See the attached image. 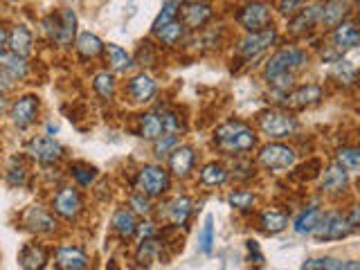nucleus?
<instances>
[{
	"instance_id": "30",
	"label": "nucleus",
	"mask_w": 360,
	"mask_h": 270,
	"mask_svg": "<svg viewBox=\"0 0 360 270\" xmlns=\"http://www.w3.org/2000/svg\"><path fill=\"white\" fill-rule=\"evenodd\" d=\"M140 137L144 140H155L160 133H165V124H162V115L158 113H144L140 115Z\"/></svg>"
},
{
	"instance_id": "25",
	"label": "nucleus",
	"mask_w": 360,
	"mask_h": 270,
	"mask_svg": "<svg viewBox=\"0 0 360 270\" xmlns=\"http://www.w3.org/2000/svg\"><path fill=\"white\" fill-rule=\"evenodd\" d=\"M75 48H77V54L81 59H95L104 52V43L99 36L90 34V32H81V34L77 36Z\"/></svg>"
},
{
	"instance_id": "4",
	"label": "nucleus",
	"mask_w": 360,
	"mask_h": 270,
	"mask_svg": "<svg viewBox=\"0 0 360 270\" xmlns=\"http://www.w3.org/2000/svg\"><path fill=\"white\" fill-rule=\"evenodd\" d=\"M259 128L268 137H286L298 128V120L291 113L270 108V111H263L259 115Z\"/></svg>"
},
{
	"instance_id": "53",
	"label": "nucleus",
	"mask_w": 360,
	"mask_h": 270,
	"mask_svg": "<svg viewBox=\"0 0 360 270\" xmlns=\"http://www.w3.org/2000/svg\"><path fill=\"white\" fill-rule=\"evenodd\" d=\"M356 5H358V9H360V0H356Z\"/></svg>"
},
{
	"instance_id": "27",
	"label": "nucleus",
	"mask_w": 360,
	"mask_h": 270,
	"mask_svg": "<svg viewBox=\"0 0 360 270\" xmlns=\"http://www.w3.org/2000/svg\"><path fill=\"white\" fill-rule=\"evenodd\" d=\"M302 268L309 270H360V262H340L333 257H322V259H309L304 262Z\"/></svg>"
},
{
	"instance_id": "14",
	"label": "nucleus",
	"mask_w": 360,
	"mask_h": 270,
	"mask_svg": "<svg viewBox=\"0 0 360 270\" xmlns=\"http://www.w3.org/2000/svg\"><path fill=\"white\" fill-rule=\"evenodd\" d=\"M180 16H183V25L187 29H198L212 18V7L196 0V3H187L180 7Z\"/></svg>"
},
{
	"instance_id": "33",
	"label": "nucleus",
	"mask_w": 360,
	"mask_h": 270,
	"mask_svg": "<svg viewBox=\"0 0 360 270\" xmlns=\"http://www.w3.org/2000/svg\"><path fill=\"white\" fill-rule=\"evenodd\" d=\"M185 25L183 20H172V23L162 25L158 32H153V34L160 39V43H165V46H176V43L185 36Z\"/></svg>"
},
{
	"instance_id": "8",
	"label": "nucleus",
	"mask_w": 360,
	"mask_h": 270,
	"mask_svg": "<svg viewBox=\"0 0 360 270\" xmlns=\"http://www.w3.org/2000/svg\"><path fill=\"white\" fill-rule=\"evenodd\" d=\"M295 151L286 144H279V142H272V144H266L261 151H259V162L266 169L270 171H286L295 165Z\"/></svg>"
},
{
	"instance_id": "29",
	"label": "nucleus",
	"mask_w": 360,
	"mask_h": 270,
	"mask_svg": "<svg viewBox=\"0 0 360 270\" xmlns=\"http://www.w3.org/2000/svg\"><path fill=\"white\" fill-rule=\"evenodd\" d=\"M137 262L140 266H151L155 262H162V243H158L153 236L144 239L137 248Z\"/></svg>"
},
{
	"instance_id": "22",
	"label": "nucleus",
	"mask_w": 360,
	"mask_h": 270,
	"mask_svg": "<svg viewBox=\"0 0 360 270\" xmlns=\"http://www.w3.org/2000/svg\"><path fill=\"white\" fill-rule=\"evenodd\" d=\"M333 43L338 50H352L360 46V29L354 23H338L333 29Z\"/></svg>"
},
{
	"instance_id": "15",
	"label": "nucleus",
	"mask_w": 360,
	"mask_h": 270,
	"mask_svg": "<svg viewBox=\"0 0 360 270\" xmlns=\"http://www.w3.org/2000/svg\"><path fill=\"white\" fill-rule=\"evenodd\" d=\"M194 167V149L192 147H176L169 154V169L178 178L189 176V171Z\"/></svg>"
},
{
	"instance_id": "16",
	"label": "nucleus",
	"mask_w": 360,
	"mask_h": 270,
	"mask_svg": "<svg viewBox=\"0 0 360 270\" xmlns=\"http://www.w3.org/2000/svg\"><path fill=\"white\" fill-rule=\"evenodd\" d=\"M322 100V88L315 83H309V86H300V88H295L293 93H289L286 97V104L293 106V108H306V106H313Z\"/></svg>"
},
{
	"instance_id": "13",
	"label": "nucleus",
	"mask_w": 360,
	"mask_h": 270,
	"mask_svg": "<svg viewBox=\"0 0 360 270\" xmlns=\"http://www.w3.org/2000/svg\"><path fill=\"white\" fill-rule=\"evenodd\" d=\"M155 90H158V86L153 81L151 74H135V77L129 81V86H126V95L131 97V102L133 104H146V102H151L153 97H155Z\"/></svg>"
},
{
	"instance_id": "39",
	"label": "nucleus",
	"mask_w": 360,
	"mask_h": 270,
	"mask_svg": "<svg viewBox=\"0 0 360 270\" xmlns=\"http://www.w3.org/2000/svg\"><path fill=\"white\" fill-rule=\"evenodd\" d=\"M335 162H340L347 171H360V149H356V147L340 149L335 154Z\"/></svg>"
},
{
	"instance_id": "5",
	"label": "nucleus",
	"mask_w": 360,
	"mask_h": 270,
	"mask_svg": "<svg viewBox=\"0 0 360 270\" xmlns=\"http://www.w3.org/2000/svg\"><path fill=\"white\" fill-rule=\"evenodd\" d=\"M237 20L243 29L248 32H261V29H268L270 27V20H272V12H270V5L261 3V0H252V3H246L237 14Z\"/></svg>"
},
{
	"instance_id": "51",
	"label": "nucleus",
	"mask_w": 360,
	"mask_h": 270,
	"mask_svg": "<svg viewBox=\"0 0 360 270\" xmlns=\"http://www.w3.org/2000/svg\"><path fill=\"white\" fill-rule=\"evenodd\" d=\"M7 43V32H5V27L0 25V50H3V46Z\"/></svg>"
},
{
	"instance_id": "6",
	"label": "nucleus",
	"mask_w": 360,
	"mask_h": 270,
	"mask_svg": "<svg viewBox=\"0 0 360 270\" xmlns=\"http://www.w3.org/2000/svg\"><path fill=\"white\" fill-rule=\"evenodd\" d=\"M352 232V225H349L347 216L340 212H329V214H320V221L313 228V236L320 241H331V239H342Z\"/></svg>"
},
{
	"instance_id": "3",
	"label": "nucleus",
	"mask_w": 360,
	"mask_h": 270,
	"mask_svg": "<svg viewBox=\"0 0 360 270\" xmlns=\"http://www.w3.org/2000/svg\"><path fill=\"white\" fill-rule=\"evenodd\" d=\"M169 171L158 167V165H144L135 176V187L140 189L146 196H162V194L169 189Z\"/></svg>"
},
{
	"instance_id": "19",
	"label": "nucleus",
	"mask_w": 360,
	"mask_h": 270,
	"mask_svg": "<svg viewBox=\"0 0 360 270\" xmlns=\"http://www.w3.org/2000/svg\"><path fill=\"white\" fill-rule=\"evenodd\" d=\"M113 230L120 234V239H133L135 230H137V219H135V212L129 208H120L118 212L113 214Z\"/></svg>"
},
{
	"instance_id": "1",
	"label": "nucleus",
	"mask_w": 360,
	"mask_h": 270,
	"mask_svg": "<svg viewBox=\"0 0 360 270\" xmlns=\"http://www.w3.org/2000/svg\"><path fill=\"white\" fill-rule=\"evenodd\" d=\"M304 63H306V54L300 48L289 46V48H282L279 52L272 54L266 63L263 74H266L268 83H272L275 88L289 90L293 86L295 72H298L300 68H304Z\"/></svg>"
},
{
	"instance_id": "24",
	"label": "nucleus",
	"mask_w": 360,
	"mask_h": 270,
	"mask_svg": "<svg viewBox=\"0 0 360 270\" xmlns=\"http://www.w3.org/2000/svg\"><path fill=\"white\" fill-rule=\"evenodd\" d=\"M189 214H192V198L189 196H176L172 203L167 205V216L169 221H172L176 228H180V225H185Z\"/></svg>"
},
{
	"instance_id": "45",
	"label": "nucleus",
	"mask_w": 360,
	"mask_h": 270,
	"mask_svg": "<svg viewBox=\"0 0 360 270\" xmlns=\"http://www.w3.org/2000/svg\"><path fill=\"white\" fill-rule=\"evenodd\" d=\"M43 32H46V36L50 41H55L59 39V32H61V14H50L43 18Z\"/></svg>"
},
{
	"instance_id": "38",
	"label": "nucleus",
	"mask_w": 360,
	"mask_h": 270,
	"mask_svg": "<svg viewBox=\"0 0 360 270\" xmlns=\"http://www.w3.org/2000/svg\"><path fill=\"white\" fill-rule=\"evenodd\" d=\"M176 147H178V135L172 133V131H165V133H160V135L153 140V154L158 158L169 156Z\"/></svg>"
},
{
	"instance_id": "44",
	"label": "nucleus",
	"mask_w": 360,
	"mask_h": 270,
	"mask_svg": "<svg viewBox=\"0 0 360 270\" xmlns=\"http://www.w3.org/2000/svg\"><path fill=\"white\" fill-rule=\"evenodd\" d=\"M151 196H146V194H142V191H137V194H133V196L129 198V205L133 208V212L135 214H140V216H149L151 214V201H149Z\"/></svg>"
},
{
	"instance_id": "11",
	"label": "nucleus",
	"mask_w": 360,
	"mask_h": 270,
	"mask_svg": "<svg viewBox=\"0 0 360 270\" xmlns=\"http://www.w3.org/2000/svg\"><path fill=\"white\" fill-rule=\"evenodd\" d=\"M23 225L29 232H36V234H52L59 228L55 216H52L48 210L39 208V205H32V208H27L23 212Z\"/></svg>"
},
{
	"instance_id": "21",
	"label": "nucleus",
	"mask_w": 360,
	"mask_h": 270,
	"mask_svg": "<svg viewBox=\"0 0 360 270\" xmlns=\"http://www.w3.org/2000/svg\"><path fill=\"white\" fill-rule=\"evenodd\" d=\"M48 262V250L41 243H27L23 245V250L18 252V264L27 270L43 268Z\"/></svg>"
},
{
	"instance_id": "35",
	"label": "nucleus",
	"mask_w": 360,
	"mask_h": 270,
	"mask_svg": "<svg viewBox=\"0 0 360 270\" xmlns=\"http://www.w3.org/2000/svg\"><path fill=\"white\" fill-rule=\"evenodd\" d=\"M261 225L266 232L277 234L286 228V225H289V216H286L284 212H277V210H266V212H261Z\"/></svg>"
},
{
	"instance_id": "20",
	"label": "nucleus",
	"mask_w": 360,
	"mask_h": 270,
	"mask_svg": "<svg viewBox=\"0 0 360 270\" xmlns=\"http://www.w3.org/2000/svg\"><path fill=\"white\" fill-rule=\"evenodd\" d=\"M345 187H347V169L340 162H333L322 174V189L329 194H340L345 191Z\"/></svg>"
},
{
	"instance_id": "31",
	"label": "nucleus",
	"mask_w": 360,
	"mask_h": 270,
	"mask_svg": "<svg viewBox=\"0 0 360 270\" xmlns=\"http://www.w3.org/2000/svg\"><path fill=\"white\" fill-rule=\"evenodd\" d=\"M0 66H3L9 74L14 77V81H20L27 77V61L25 57H18V54H3L0 52Z\"/></svg>"
},
{
	"instance_id": "36",
	"label": "nucleus",
	"mask_w": 360,
	"mask_h": 270,
	"mask_svg": "<svg viewBox=\"0 0 360 270\" xmlns=\"http://www.w3.org/2000/svg\"><path fill=\"white\" fill-rule=\"evenodd\" d=\"M92 88H95V93L102 97V100H113V95H115V77L109 70L97 72V74H95V79H92Z\"/></svg>"
},
{
	"instance_id": "34",
	"label": "nucleus",
	"mask_w": 360,
	"mask_h": 270,
	"mask_svg": "<svg viewBox=\"0 0 360 270\" xmlns=\"http://www.w3.org/2000/svg\"><path fill=\"white\" fill-rule=\"evenodd\" d=\"M226 180H228V171L221 165H216V162H209V165H205L203 169H200V182L207 187L223 185Z\"/></svg>"
},
{
	"instance_id": "40",
	"label": "nucleus",
	"mask_w": 360,
	"mask_h": 270,
	"mask_svg": "<svg viewBox=\"0 0 360 270\" xmlns=\"http://www.w3.org/2000/svg\"><path fill=\"white\" fill-rule=\"evenodd\" d=\"M178 3L176 0H167V3L162 5V12L158 14V18L153 20V25H151V32H158L162 25H167V23H172V20H176V16H178Z\"/></svg>"
},
{
	"instance_id": "52",
	"label": "nucleus",
	"mask_w": 360,
	"mask_h": 270,
	"mask_svg": "<svg viewBox=\"0 0 360 270\" xmlns=\"http://www.w3.org/2000/svg\"><path fill=\"white\" fill-rule=\"evenodd\" d=\"M5 108H7V100H5V95H3V93H0V113H3V111H5Z\"/></svg>"
},
{
	"instance_id": "17",
	"label": "nucleus",
	"mask_w": 360,
	"mask_h": 270,
	"mask_svg": "<svg viewBox=\"0 0 360 270\" xmlns=\"http://www.w3.org/2000/svg\"><path fill=\"white\" fill-rule=\"evenodd\" d=\"M32 32L25 25H14L12 32L7 34V46L12 54H18V57H29L32 54Z\"/></svg>"
},
{
	"instance_id": "23",
	"label": "nucleus",
	"mask_w": 360,
	"mask_h": 270,
	"mask_svg": "<svg viewBox=\"0 0 360 270\" xmlns=\"http://www.w3.org/2000/svg\"><path fill=\"white\" fill-rule=\"evenodd\" d=\"M104 54H106V63H109V68L113 72H124L126 68L133 66L131 54L126 52L124 48L115 46V43H109V46H104Z\"/></svg>"
},
{
	"instance_id": "12",
	"label": "nucleus",
	"mask_w": 360,
	"mask_h": 270,
	"mask_svg": "<svg viewBox=\"0 0 360 270\" xmlns=\"http://www.w3.org/2000/svg\"><path fill=\"white\" fill-rule=\"evenodd\" d=\"M36 115H39V100H36V95L18 97V100L12 104V108H9V117H12V122L18 128L29 126L32 122L36 120Z\"/></svg>"
},
{
	"instance_id": "2",
	"label": "nucleus",
	"mask_w": 360,
	"mask_h": 270,
	"mask_svg": "<svg viewBox=\"0 0 360 270\" xmlns=\"http://www.w3.org/2000/svg\"><path fill=\"white\" fill-rule=\"evenodd\" d=\"M214 144L223 151V154H243V151H250L257 144V137L252 133V128H248L243 122L230 120L226 124H221L214 131Z\"/></svg>"
},
{
	"instance_id": "18",
	"label": "nucleus",
	"mask_w": 360,
	"mask_h": 270,
	"mask_svg": "<svg viewBox=\"0 0 360 270\" xmlns=\"http://www.w3.org/2000/svg\"><path fill=\"white\" fill-rule=\"evenodd\" d=\"M57 266L63 270H83L88 268V257L83 255V250L72 245H63L57 250Z\"/></svg>"
},
{
	"instance_id": "49",
	"label": "nucleus",
	"mask_w": 360,
	"mask_h": 270,
	"mask_svg": "<svg viewBox=\"0 0 360 270\" xmlns=\"http://www.w3.org/2000/svg\"><path fill=\"white\" fill-rule=\"evenodd\" d=\"M14 86V77L3 66H0V93H7Z\"/></svg>"
},
{
	"instance_id": "43",
	"label": "nucleus",
	"mask_w": 360,
	"mask_h": 270,
	"mask_svg": "<svg viewBox=\"0 0 360 270\" xmlns=\"http://www.w3.org/2000/svg\"><path fill=\"white\" fill-rule=\"evenodd\" d=\"M228 203L237 210H248L255 205V194L252 191H232L228 196Z\"/></svg>"
},
{
	"instance_id": "10",
	"label": "nucleus",
	"mask_w": 360,
	"mask_h": 270,
	"mask_svg": "<svg viewBox=\"0 0 360 270\" xmlns=\"http://www.w3.org/2000/svg\"><path fill=\"white\" fill-rule=\"evenodd\" d=\"M52 208L55 212L61 216V219H68V221H75L77 216L83 210V201H81V194L75 187H61L57 191L55 201H52Z\"/></svg>"
},
{
	"instance_id": "41",
	"label": "nucleus",
	"mask_w": 360,
	"mask_h": 270,
	"mask_svg": "<svg viewBox=\"0 0 360 270\" xmlns=\"http://www.w3.org/2000/svg\"><path fill=\"white\" fill-rule=\"evenodd\" d=\"M212 245H214V221H212V216H207L203 223V230L198 234V248L203 255H209Z\"/></svg>"
},
{
	"instance_id": "42",
	"label": "nucleus",
	"mask_w": 360,
	"mask_h": 270,
	"mask_svg": "<svg viewBox=\"0 0 360 270\" xmlns=\"http://www.w3.org/2000/svg\"><path fill=\"white\" fill-rule=\"evenodd\" d=\"M342 16H345V5L340 3V0H331L329 5H324V7H322V16H320V20H322L324 25H335Z\"/></svg>"
},
{
	"instance_id": "26",
	"label": "nucleus",
	"mask_w": 360,
	"mask_h": 270,
	"mask_svg": "<svg viewBox=\"0 0 360 270\" xmlns=\"http://www.w3.org/2000/svg\"><path fill=\"white\" fill-rule=\"evenodd\" d=\"M59 14H61V32H59L57 43L61 48H70L77 34V14L72 12V9H63Z\"/></svg>"
},
{
	"instance_id": "28",
	"label": "nucleus",
	"mask_w": 360,
	"mask_h": 270,
	"mask_svg": "<svg viewBox=\"0 0 360 270\" xmlns=\"http://www.w3.org/2000/svg\"><path fill=\"white\" fill-rule=\"evenodd\" d=\"M322 16V5H311V7H304L302 12L293 18L291 23V32H295V34H300V32L313 27L317 20H320Z\"/></svg>"
},
{
	"instance_id": "46",
	"label": "nucleus",
	"mask_w": 360,
	"mask_h": 270,
	"mask_svg": "<svg viewBox=\"0 0 360 270\" xmlns=\"http://www.w3.org/2000/svg\"><path fill=\"white\" fill-rule=\"evenodd\" d=\"M25 176H27V169L25 167H12L9 169V174H7V180H9V185H25Z\"/></svg>"
},
{
	"instance_id": "48",
	"label": "nucleus",
	"mask_w": 360,
	"mask_h": 270,
	"mask_svg": "<svg viewBox=\"0 0 360 270\" xmlns=\"http://www.w3.org/2000/svg\"><path fill=\"white\" fill-rule=\"evenodd\" d=\"M135 234L140 236V239H149V236H153V234H155V223H151V221H142V223H137Z\"/></svg>"
},
{
	"instance_id": "47",
	"label": "nucleus",
	"mask_w": 360,
	"mask_h": 270,
	"mask_svg": "<svg viewBox=\"0 0 360 270\" xmlns=\"http://www.w3.org/2000/svg\"><path fill=\"white\" fill-rule=\"evenodd\" d=\"M137 63H140V66H153L155 63V54L151 52L149 43H142L140 52H137Z\"/></svg>"
},
{
	"instance_id": "50",
	"label": "nucleus",
	"mask_w": 360,
	"mask_h": 270,
	"mask_svg": "<svg viewBox=\"0 0 360 270\" xmlns=\"http://www.w3.org/2000/svg\"><path fill=\"white\" fill-rule=\"evenodd\" d=\"M347 221H349V225H352V228H358V225H360V205H356V208L349 212Z\"/></svg>"
},
{
	"instance_id": "9",
	"label": "nucleus",
	"mask_w": 360,
	"mask_h": 270,
	"mask_svg": "<svg viewBox=\"0 0 360 270\" xmlns=\"http://www.w3.org/2000/svg\"><path fill=\"white\" fill-rule=\"evenodd\" d=\"M27 154L29 158H34L36 162H43V165H52L63 158V147L57 142L55 137L50 135H36L29 140L27 144Z\"/></svg>"
},
{
	"instance_id": "7",
	"label": "nucleus",
	"mask_w": 360,
	"mask_h": 270,
	"mask_svg": "<svg viewBox=\"0 0 360 270\" xmlns=\"http://www.w3.org/2000/svg\"><path fill=\"white\" fill-rule=\"evenodd\" d=\"M275 39H277V34H275L272 27L261 29V32H248V36L239 43L237 57L243 59V61H255L259 54H263L272 46Z\"/></svg>"
},
{
	"instance_id": "37",
	"label": "nucleus",
	"mask_w": 360,
	"mask_h": 270,
	"mask_svg": "<svg viewBox=\"0 0 360 270\" xmlns=\"http://www.w3.org/2000/svg\"><path fill=\"white\" fill-rule=\"evenodd\" d=\"M70 176L77 180V185L88 187L95 182V178H97V169L90 165H83V162H75V165H70Z\"/></svg>"
},
{
	"instance_id": "32",
	"label": "nucleus",
	"mask_w": 360,
	"mask_h": 270,
	"mask_svg": "<svg viewBox=\"0 0 360 270\" xmlns=\"http://www.w3.org/2000/svg\"><path fill=\"white\" fill-rule=\"evenodd\" d=\"M317 221H320V210H317L315 205H311V208H306L304 212H300L298 216H295L293 230L298 234H311L313 228L317 225Z\"/></svg>"
}]
</instances>
